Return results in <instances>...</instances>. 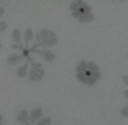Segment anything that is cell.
Segmentation results:
<instances>
[{"label": "cell", "mask_w": 128, "mask_h": 125, "mask_svg": "<svg viewBox=\"0 0 128 125\" xmlns=\"http://www.w3.org/2000/svg\"><path fill=\"white\" fill-rule=\"evenodd\" d=\"M30 61L32 62L31 70H30V72H28L30 80H31V81H40V80H42L44 76V74H46L43 66H42L40 62H36L32 59H30Z\"/></svg>", "instance_id": "1"}, {"label": "cell", "mask_w": 128, "mask_h": 125, "mask_svg": "<svg viewBox=\"0 0 128 125\" xmlns=\"http://www.w3.org/2000/svg\"><path fill=\"white\" fill-rule=\"evenodd\" d=\"M69 9L70 12H75V10H78L80 15L83 14H90L92 13V8L85 1H82V0H76V1H72L69 5Z\"/></svg>", "instance_id": "2"}, {"label": "cell", "mask_w": 128, "mask_h": 125, "mask_svg": "<svg viewBox=\"0 0 128 125\" xmlns=\"http://www.w3.org/2000/svg\"><path fill=\"white\" fill-rule=\"evenodd\" d=\"M49 38H57L56 32L51 31L49 29H42L41 31H39L36 33V46L39 43H41L42 41L46 40Z\"/></svg>", "instance_id": "3"}, {"label": "cell", "mask_w": 128, "mask_h": 125, "mask_svg": "<svg viewBox=\"0 0 128 125\" xmlns=\"http://www.w3.org/2000/svg\"><path fill=\"white\" fill-rule=\"evenodd\" d=\"M42 117H43V109L41 107H38V108L32 109L31 113L28 114V122L30 124H35Z\"/></svg>", "instance_id": "4"}, {"label": "cell", "mask_w": 128, "mask_h": 125, "mask_svg": "<svg viewBox=\"0 0 128 125\" xmlns=\"http://www.w3.org/2000/svg\"><path fill=\"white\" fill-rule=\"evenodd\" d=\"M35 52L38 53V55H40L42 58H43L44 60H46V61H53V60L56 59V55H54V52L51 50H49V49H41V50H35Z\"/></svg>", "instance_id": "5"}, {"label": "cell", "mask_w": 128, "mask_h": 125, "mask_svg": "<svg viewBox=\"0 0 128 125\" xmlns=\"http://www.w3.org/2000/svg\"><path fill=\"white\" fill-rule=\"evenodd\" d=\"M28 65H30V59L27 58L26 61L23 64V65H20V67L16 70V75L18 77H20V79H23V77H25L27 74H28Z\"/></svg>", "instance_id": "6"}, {"label": "cell", "mask_w": 128, "mask_h": 125, "mask_svg": "<svg viewBox=\"0 0 128 125\" xmlns=\"http://www.w3.org/2000/svg\"><path fill=\"white\" fill-rule=\"evenodd\" d=\"M23 39H24V48L25 49H28L30 47V43H31L32 39L34 36V33H33V30L32 29H26L24 31V34H23Z\"/></svg>", "instance_id": "7"}, {"label": "cell", "mask_w": 128, "mask_h": 125, "mask_svg": "<svg viewBox=\"0 0 128 125\" xmlns=\"http://www.w3.org/2000/svg\"><path fill=\"white\" fill-rule=\"evenodd\" d=\"M76 79L83 83V84H86V85H94L96 83L94 79H92L91 76H85L84 74H76Z\"/></svg>", "instance_id": "8"}, {"label": "cell", "mask_w": 128, "mask_h": 125, "mask_svg": "<svg viewBox=\"0 0 128 125\" xmlns=\"http://www.w3.org/2000/svg\"><path fill=\"white\" fill-rule=\"evenodd\" d=\"M17 122L20 123L22 125H28L30 122H28V111L27 110H20L17 115Z\"/></svg>", "instance_id": "9"}, {"label": "cell", "mask_w": 128, "mask_h": 125, "mask_svg": "<svg viewBox=\"0 0 128 125\" xmlns=\"http://www.w3.org/2000/svg\"><path fill=\"white\" fill-rule=\"evenodd\" d=\"M24 58L23 53H12L7 58V64L9 65H16L17 62H20V60Z\"/></svg>", "instance_id": "10"}, {"label": "cell", "mask_w": 128, "mask_h": 125, "mask_svg": "<svg viewBox=\"0 0 128 125\" xmlns=\"http://www.w3.org/2000/svg\"><path fill=\"white\" fill-rule=\"evenodd\" d=\"M57 43H58V39L57 38H49V39H46V40L42 41L41 43H39V46L46 49V48H50V47H54Z\"/></svg>", "instance_id": "11"}, {"label": "cell", "mask_w": 128, "mask_h": 125, "mask_svg": "<svg viewBox=\"0 0 128 125\" xmlns=\"http://www.w3.org/2000/svg\"><path fill=\"white\" fill-rule=\"evenodd\" d=\"M12 40L15 41V44H18V46H22V32H20V29H15L12 31Z\"/></svg>", "instance_id": "12"}, {"label": "cell", "mask_w": 128, "mask_h": 125, "mask_svg": "<svg viewBox=\"0 0 128 125\" xmlns=\"http://www.w3.org/2000/svg\"><path fill=\"white\" fill-rule=\"evenodd\" d=\"M78 22L80 23H91L94 21V14L90 13V14H83L80 16V18L77 19Z\"/></svg>", "instance_id": "13"}, {"label": "cell", "mask_w": 128, "mask_h": 125, "mask_svg": "<svg viewBox=\"0 0 128 125\" xmlns=\"http://www.w3.org/2000/svg\"><path fill=\"white\" fill-rule=\"evenodd\" d=\"M87 70V61L86 60H80L76 66V74H83Z\"/></svg>", "instance_id": "14"}, {"label": "cell", "mask_w": 128, "mask_h": 125, "mask_svg": "<svg viewBox=\"0 0 128 125\" xmlns=\"http://www.w3.org/2000/svg\"><path fill=\"white\" fill-rule=\"evenodd\" d=\"M87 71H90V72H98V71H100L99 68V65H98L95 61H87Z\"/></svg>", "instance_id": "15"}, {"label": "cell", "mask_w": 128, "mask_h": 125, "mask_svg": "<svg viewBox=\"0 0 128 125\" xmlns=\"http://www.w3.org/2000/svg\"><path fill=\"white\" fill-rule=\"evenodd\" d=\"M51 124V117L46 116V117H42L41 119H39L34 125H50Z\"/></svg>", "instance_id": "16"}, {"label": "cell", "mask_w": 128, "mask_h": 125, "mask_svg": "<svg viewBox=\"0 0 128 125\" xmlns=\"http://www.w3.org/2000/svg\"><path fill=\"white\" fill-rule=\"evenodd\" d=\"M8 29V23L6 21H0V33L5 32Z\"/></svg>", "instance_id": "17"}, {"label": "cell", "mask_w": 128, "mask_h": 125, "mask_svg": "<svg viewBox=\"0 0 128 125\" xmlns=\"http://www.w3.org/2000/svg\"><path fill=\"white\" fill-rule=\"evenodd\" d=\"M91 77H92V79H94L95 81L98 82L100 79H101V72H100V71H98V72H92Z\"/></svg>", "instance_id": "18"}, {"label": "cell", "mask_w": 128, "mask_h": 125, "mask_svg": "<svg viewBox=\"0 0 128 125\" xmlns=\"http://www.w3.org/2000/svg\"><path fill=\"white\" fill-rule=\"evenodd\" d=\"M120 114L124 116V117H128V103L125 105V106L120 109Z\"/></svg>", "instance_id": "19"}, {"label": "cell", "mask_w": 128, "mask_h": 125, "mask_svg": "<svg viewBox=\"0 0 128 125\" xmlns=\"http://www.w3.org/2000/svg\"><path fill=\"white\" fill-rule=\"evenodd\" d=\"M12 49H16V50H20V51H22V52H23V51H24V49L25 48H23V47L22 46H18V44H12Z\"/></svg>", "instance_id": "20"}, {"label": "cell", "mask_w": 128, "mask_h": 125, "mask_svg": "<svg viewBox=\"0 0 128 125\" xmlns=\"http://www.w3.org/2000/svg\"><path fill=\"white\" fill-rule=\"evenodd\" d=\"M122 82L128 87V75H124L122 76Z\"/></svg>", "instance_id": "21"}, {"label": "cell", "mask_w": 128, "mask_h": 125, "mask_svg": "<svg viewBox=\"0 0 128 125\" xmlns=\"http://www.w3.org/2000/svg\"><path fill=\"white\" fill-rule=\"evenodd\" d=\"M4 14H5V9H4V8L1 7V6H0V17L2 16Z\"/></svg>", "instance_id": "22"}, {"label": "cell", "mask_w": 128, "mask_h": 125, "mask_svg": "<svg viewBox=\"0 0 128 125\" xmlns=\"http://www.w3.org/2000/svg\"><path fill=\"white\" fill-rule=\"evenodd\" d=\"M0 125H4V116L0 114Z\"/></svg>", "instance_id": "23"}, {"label": "cell", "mask_w": 128, "mask_h": 125, "mask_svg": "<svg viewBox=\"0 0 128 125\" xmlns=\"http://www.w3.org/2000/svg\"><path fill=\"white\" fill-rule=\"evenodd\" d=\"M124 96H125L126 98H128V89H125V90H124Z\"/></svg>", "instance_id": "24"}, {"label": "cell", "mask_w": 128, "mask_h": 125, "mask_svg": "<svg viewBox=\"0 0 128 125\" xmlns=\"http://www.w3.org/2000/svg\"><path fill=\"white\" fill-rule=\"evenodd\" d=\"M2 48V43H1V41H0V49Z\"/></svg>", "instance_id": "25"}]
</instances>
